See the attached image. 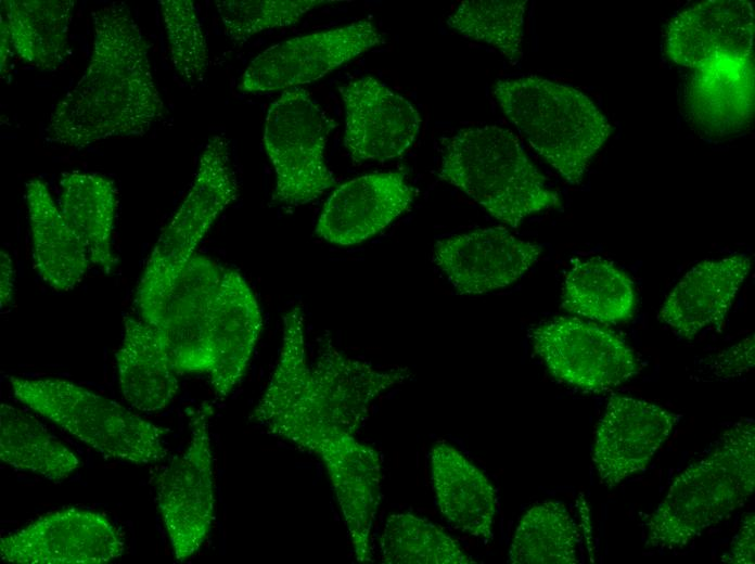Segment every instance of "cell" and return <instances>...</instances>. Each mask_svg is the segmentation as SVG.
<instances>
[{"label":"cell","mask_w":755,"mask_h":564,"mask_svg":"<svg viewBox=\"0 0 755 564\" xmlns=\"http://www.w3.org/2000/svg\"><path fill=\"white\" fill-rule=\"evenodd\" d=\"M89 63L68 92L55 104L44 128L49 143L85 149L113 139L145 134L165 115L153 76L149 43L120 2L91 14Z\"/></svg>","instance_id":"6da1fadb"},{"label":"cell","mask_w":755,"mask_h":564,"mask_svg":"<svg viewBox=\"0 0 755 564\" xmlns=\"http://www.w3.org/2000/svg\"><path fill=\"white\" fill-rule=\"evenodd\" d=\"M438 177L510 228L561 206L517 137L497 125L465 127L446 138Z\"/></svg>","instance_id":"7a4b0ae2"},{"label":"cell","mask_w":755,"mask_h":564,"mask_svg":"<svg viewBox=\"0 0 755 564\" xmlns=\"http://www.w3.org/2000/svg\"><path fill=\"white\" fill-rule=\"evenodd\" d=\"M755 487V423L743 419L671 483L647 523L650 547L687 546L748 500Z\"/></svg>","instance_id":"3957f363"},{"label":"cell","mask_w":755,"mask_h":564,"mask_svg":"<svg viewBox=\"0 0 755 564\" xmlns=\"http://www.w3.org/2000/svg\"><path fill=\"white\" fill-rule=\"evenodd\" d=\"M492 93L508 119L567 183L579 184L612 126L577 88L536 75L500 79Z\"/></svg>","instance_id":"277c9868"},{"label":"cell","mask_w":755,"mask_h":564,"mask_svg":"<svg viewBox=\"0 0 755 564\" xmlns=\"http://www.w3.org/2000/svg\"><path fill=\"white\" fill-rule=\"evenodd\" d=\"M238 193L229 142L225 136H213L201 154L187 195L159 234L142 271L135 296L142 320L154 322L197 245Z\"/></svg>","instance_id":"5b68a950"},{"label":"cell","mask_w":755,"mask_h":564,"mask_svg":"<svg viewBox=\"0 0 755 564\" xmlns=\"http://www.w3.org/2000/svg\"><path fill=\"white\" fill-rule=\"evenodd\" d=\"M14 397L106 458L150 464L167 454V430L64 379L11 376Z\"/></svg>","instance_id":"8992f818"},{"label":"cell","mask_w":755,"mask_h":564,"mask_svg":"<svg viewBox=\"0 0 755 564\" xmlns=\"http://www.w3.org/2000/svg\"><path fill=\"white\" fill-rule=\"evenodd\" d=\"M334 127V120L305 89L285 90L271 103L264 145L274 169L276 203L304 205L337 183L324 156Z\"/></svg>","instance_id":"52a82bcc"},{"label":"cell","mask_w":755,"mask_h":564,"mask_svg":"<svg viewBox=\"0 0 755 564\" xmlns=\"http://www.w3.org/2000/svg\"><path fill=\"white\" fill-rule=\"evenodd\" d=\"M535 354L559 381L589 393L610 390L636 376L632 348L607 326L556 317L532 331Z\"/></svg>","instance_id":"ba28073f"},{"label":"cell","mask_w":755,"mask_h":564,"mask_svg":"<svg viewBox=\"0 0 755 564\" xmlns=\"http://www.w3.org/2000/svg\"><path fill=\"white\" fill-rule=\"evenodd\" d=\"M212 408L189 412L190 440L159 476L157 501L177 561L196 553L215 517L214 460L209 435Z\"/></svg>","instance_id":"9c48e42d"},{"label":"cell","mask_w":755,"mask_h":564,"mask_svg":"<svg viewBox=\"0 0 755 564\" xmlns=\"http://www.w3.org/2000/svg\"><path fill=\"white\" fill-rule=\"evenodd\" d=\"M385 42L369 20L298 36L271 46L247 65L239 81L246 93L289 90L313 82Z\"/></svg>","instance_id":"30bf717a"},{"label":"cell","mask_w":755,"mask_h":564,"mask_svg":"<svg viewBox=\"0 0 755 564\" xmlns=\"http://www.w3.org/2000/svg\"><path fill=\"white\" fill-rule=\"evenodd\" d=\"M124 551L106 516L75 508L49 513L0 540L1 559L20 564H102Z\"/></svg>","instance_id":"8fae6325"},{"label":"cell","mask_w":755,"mask_h":564,"mask_svg":"<svg viewBox=\"0 0 755 564\" xmlns=\"http://www.w3.org/2000/svg\"><path fill=\"white\" fill-rule=\"evenodd\" d=\"M541 253L539 244L496 226L438 240L433 261L458 294L481 295L515 283Z\"/></svg>","instance_id":"7c38bea8"},{"label":"cell","mask_w":755,"mask_h":564,"mask_svg":"<svg viewBox=\"0 0 755 564\" xmlns=\"http://www.w3.org/2000/svg\"><path fill=\"white\" fill-rule=\"evenodd\" d=\"M345 107L344 145L355 164L401 156L421 126L417 108L372 76L338 88Z\"/></svg>","instance_id":"4fadbf2b"},{"label":"cell","mask_w":755,"mask_h":564,"mask_svg":"<svg viewBox=\"0 0 755 564\" xmlns=\"http://www.w3.org/2000/svg\"><path fill=\"white\" fill-rule=\"evenodd\" d=\"M680 419L653 402L611 396L594 437L593 462L600 482L613 488L643 471Z\"/></svg>","instance_id":"5bb4252c"},{"label":"cell","mask_w":755,"mask_h":564,"mask_svg":"<svg viewBox=\"0 0 755 564\" xmlns=\"http://www.w3.org/2000/svg\"><path fill=\"white\" fill-rule=\"evenodd\" d=\"M221 272L214 260L195 254L151 324L179 373H208L212 368L208 320Z\"/></svg>","instance_id":"9a60e30c"},{"label":"cell","mask_w":755,"mask_h":564,"mask_svg":"<svg viewBox=\"0 0 755 564\" xmlns=\"http://www.w3.org/2000/svg\"><path fill=\"white\" fill-rule=\"evenodd\" d=\"M754 11L745 0H706L678 13L667 25L665 53L698 69L721 60L753 59Z\"/></svg>","instance_id":"2e32d148"},{"label":"cell","mask_w":755,"mask_h":564,"mask_svg":"<svg viewBox=\"0 0 755 564\" xmlns=\"http://www.w3.org/2000/svg\"><path fill=\"white\" fill-rule=\"evenodd\" d=\"M414 196L415 189L401 171L356 177L338 185L325 201L316 234L341 246L359 244L407 211Z\"/></svg>","instance_id":"e0dca14e"},{"label":"cell","mask_w":755,"mask_h":564,"mask_svg":"<svg viewBox=\"0 0 755 564\" xmlns=\"http://www.w3.org/2000/svg\"><path fill=\"white\" fill-rule=\"evenodd\" d=\"M263 319L258 302L244 278L222 268L208 320V343L213 364L208 372L219 398L240 383L259 338Z\"/></svg>","instance_id":"ac0fdd59"},{"label":"cell","mask_w":755,"mask_h":564,"mask_svg":"<svg viewBox=\"0 0 755 564\" xmlns=\"http://www.w3.org/2000/svg\"><path fill=\"white\" fill-rule=\"evenodd\" d=\"M751 267L745 254L696 264L667 295L658 320L687 339L707 326L721 325Z\"/></svg>","instance_id":"d6986e66"},{"label":"cell","mask_w":755,"mask_h":564,"mask_svg":"<svg viewBox=\"0 0 755 564\" xmlns=\"http://www.w3.org/2000/svg\"><path fill=\"white\" fill-rule=\"evenodd\" d=\"M693 125L711 137L750 127L754 117V59L721 60L694 69L686 90Z\"/></svg>","instance_id":"ffe728a7"},{"label":"cell","mask_w":755,"mask_h":564,"mask_svg":"<svg viewBox=\"0 0 755 564\" xmlns=\"http://www.w3.org/2000/svg\"><path fill=\"white\" fill-rule=\"evenodd\" d=\"M116 363L123 397L138 411L162 410L179 390V372L159 333L142 319L125 318Z\"/></svg>","instance_id":"44dd1931"},{"label":"cell","mask_w":755,"mask_h":564,"mask_svg":"<svg viewBox=\"0 0 755 564\" xmlns=\"http://www.w3.org/2000/svg\"><path fill=\"white\" fill-rule=\"evenodd\" d=\"M25 196L34 266L53 290L68 292L85 278L91 265L88 253L42 179H29Z\"/></svg>","instance_id":"7402d4cb"},{"label":"cell","mask_w":755,"mask_h":564,"mask_svg":"<svg viewBox=\"0 0 755 564\" xmlns=\"http://www.w3.org/2000/svg\"><path fill=\"white\" fill-rule=\"evenodd\" d=\"M431 470L437 503L445 517L460 530L490 540L497 499L488 478L446 443L432 448Z\"/></svg>","instance_id":"603a6c76"},{"label":"cell","mask_w":755,"mask_h":564,"mask_svg":"<svg viewBox=\"0 0 755 564\" xmlns=\"http://www.w3.org/2000/svg\"><path fill=\"white\" fill-rule=\"evenodd\" d=\"M59 188V208L91 264L111 274L117 262L112 247L118 206L114 181L100 174L73 170L62 175Z\"/></svg>","instance_id":"cb8c5ba5"},{"label":"cell","mask_w":755,"mask_h":564,"mask_svg":"<svg viewBox=\"0 0 755 564\" xmlns=\"http://www.w3.org/2000/svg\"><path fill=\"white\" fill-rule=\"evenodd\" d=\"M74 0H2L0 15L8 23L13 52L26 64L54 72L69 53Z\"/></svg>","instance_id":"d4e9b609"},{"label":"cell","mask_w":755,"mask_h":564,"mask_svg":"<svg viewBox=\"0 0 755 564\" xmlns=\"http://www.w3.org/2000/svg\"><path fill=\"white\" fill-rule=\"evenodd\" d=\"M561 307L601 323L630 319L636 309L631 279L613 262L594 256L577 260L564 278Z\"/></svg>","instance_id":"484cf974"},{"label":"cell","mask_w":755,"mask_h":564,"mask_svg":"<svg viewBox=\"0 0 755 564\" xmlns=\"http://www.w3.org/2000/svg\"><path fill=\"white\" fill-rule=\"evenodd\" d=\"M0 459L18 471L60 482L79 466L77 456L31 414L1 403Z\"/></svg>","instance_id":"4316f807"},{"label":"cell","mask_w":755,"mask_h":564,"mask_svg":"<svg viewBox=\"0 0 755 564\" xmlns=\"http://www.w3.org/2000/svg\"><path fill=\"white\" fill-rule=\"evenodd\" d=\"M578 533L566 507L546 501L520 521L509 550L512 564H576Z\"/></svg>","instance_id":"83f0119b"},{"label":"cell","mask_w":755,"mask_h":564,"mask_svg":"<svg viewBox=\"0 0 755 564\" xmlns=\"http://www.w3.org/2000/svg\"><path fill=\"white\" fill-rule=\"evenodd\" d=\"M526 4V0H465L446 23L462 37L487 43L516 64L523 56Z\"/></svg>","instance_id":"f1b7e54d"},{"label":"cell","mask_w":755,"mask_h":564,"mask_svg":"<svg viewBox=\"0 0 755 564\" xmlns=\"http://www.w3.org/2000/svg\"><path fill=\"white\" fill-rule=\"evenodd\" d=\"M382 562L387 564L476 563L445 531L411 513L391 515L380 539Z\"/></svg>","instance_id":"f546056e"},{"label":"cell","mask_w":755,"mask_h":564,"mask_svg":"<svg viewBox=\"0 0 755 564\" xmlns=\"http://www.w3.org/2000/svg\"><path fill=\"white\" fill-rule=\"evenodd\" d=\"M328 0H217L215 7L226 36L243 44L254 35L296 24Z\"/></svg>","instance_id":"4dcf8cb0"},{"label":"cell","mask_w":755,"mask_h":564,"mask_svg":"<svg viewBox=\"0 0 755 564\" xmlns=\"http://www.w3.org/2000/svg\"><path fill=\"white\" fill-rule=\"evenodd\" d=\"M158 3L176 73L187 82H202L208 67V49L194 2L161 0Z\"/></svg>","instance_id":"1f68e13d"},{"label":"cell","mask_w":755,"mask_h":564,"mask_svg":"<svg viewBox=\"0 0 755 564\" xmlns=\"http://www.w3.org/2000/svg\"><path fill=\"white\" fill-rule=\"evenodd\" d=\"M754 335H751L716 356L712 370L722 379L740 376L753 369Z\"/></svg>","instance_id":"d6a6232c"},{"label":"cell","mask_w":755,"mask_h":564,"mask_svg":"<svg viewBox=\"0 0 755 564\" xmlns=\"http://www.w3.org/2000/svg\"><path fill=\"white\" fill-rule=\"evenodd\" d=\"M754 513H747L741 522V526L732 540L730 550L722 555L721 561L732 564H754Z\"/></svg>","instance_id":"836d02e7"},{"label":"cell","mask_w":755,"mask_h":564,"mask_svg":"<svg viewBox=\"0 0 755 564\" xmlns=\"http://www.w3.org/2000/svg\"><path fill=\"white\" fill-rule=\"evenodd\" d=\"M1 282H0V304L1 309L8 308L14 297L15 271L13 260L5 251H1Z\"/></svg>","instance_id":"e575fe53"},{"label":"cell","mask_w":755,"mask_h":564,"mask_svg":"<svg viewBox=\"0 0 755 564\" xmlns=\"http://www.w3.org/2000/svg\"><path fill=\"white\" fill-rule=\"evenodd\" d=\"M13 55V49L11 43V35L8 23L3 16L0 15V72L1 77L7 75L9 70V64L11 56Z\"/></svg>","instance_id":"d590c367"}]
</instances>
